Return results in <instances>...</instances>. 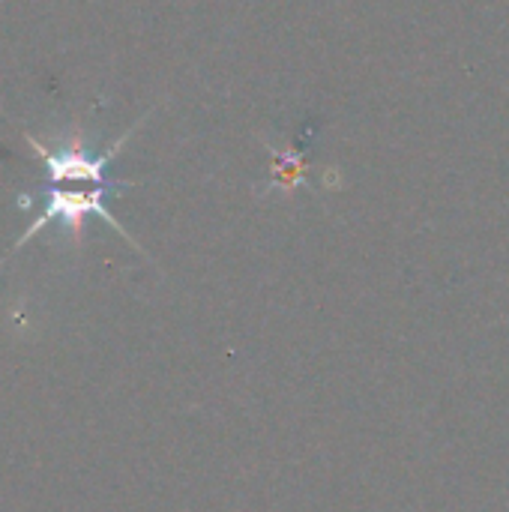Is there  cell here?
Returning a JSON list of instances; mask_svg holds the SVG:
<instances>
[{
	"label": "cell",
	"instance_id": "6da1fadb",
	"mask_svg": "<svg viewBox=\"0 0 509 512\" xmlns=\"http://www.w3.org/2000/svg\"><path fill=\"white\" fill-rule=\"evenodd\" d=\"M147 120V114L144 117H138V123H132L111 147H105L102 153H93L90 147H87V138H84V132L81 129H72V132H66V135H60L57 138V144H45V141H39V138H33V135H24V141H27V147L33 150V156L45 165V174H48V180H51V186H105V189H132L135 183H129V180H114L111 174H108V168H111V162L117 159V153L126 147V141L135 135V129L141 126Z\"/></svg>",
	"mask_w": 509,
	"mask_h": 512
},
{
	"label": "cell",
	"instance_id": "7a4b0ae2",
	"mask_svg": "<svg viewBox=\"0 0 509 512\" xmlns=\"http://www.w3.org/2000/svg\"><path fill=\"white\" fill-rule=\"evenodd\" d=\"M108 192H117V189H105V186H90V189H66V186H51L48 189V198H45V207H42V213H36V219L27 225V231L12 243V249L6 252V258L3 261H9L24 243H30L42 228H48L51 222H60L66 231H69V237H72V243H78L81 240V228H84V222H87V216H99L102 222H108L123 240H129L138 252H144L141 246H138V240L114 219V213L105 207V195ZM0 261V264H3Z\"/></svg>",
	"mask_w": 509,
	"mask_h": 512
},
{
	"label": "cell",
	"instance_id": "3957f363",
	"mask_svg": "<svg viewBox=\"0 0 509 512\" xmlns=\"http://www.w3.org/2000/svg\"><path fill=\"white\" fill-rule=\"evenodd\" d=\"M267 153L273 156V165H270V174L267 180L261 183L258 195H294L297 186L309 183V162L303 156V150H297L294 144H285V147H276L273 141H264Z\"/></svg>",
	"mask_w": 509,
	"mask_h": 512
}]
</instances>
